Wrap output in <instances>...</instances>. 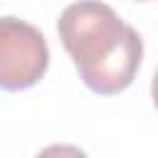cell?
I'll return each instance as SVG.
<instances>
[{"label":"cell","mask_w":158,"mask_h":158,"mask_svg":"<svg viewBox=\"0 0 158 158\" xmlns=\"http://www.w3.org/2000/svg\"><path fill=\"white\" fill-rule=\"evenodd\" d=\"M49 64L44 35L17 17L0 20V84L7 91L35 86Z\"/></svg>","instance_id":"7a4b0ae2"},{"label":"cell","mask_w":158,"mask_h":158,"mask_svg":"<svg viewBox=\"0 0 158 158\" xmlns=\"http://www.w3.org/2000/svg\"><path fill=\"white\" fill-rule=\"evenodd\" d=\"M57 35L84 86L94 94H118L136 79L143 40L106 2L79 0L67 5L57 20Z\"/></svg>","instance_id":"6da1fadb"},{"label":"cell","mask_w":158,"mask_h":158,"mask_svg":"<svg viewBox=\"0 0 158 158\" xmlns=\"http://www.w3.org/2000/svg\"><path fill=\"white\" fill-rule=\"evenodd\" d=\"M138 2H146V0H138Z\"/></svg>","instance_id":"5b68a950"},{"label":"cell","mask_w":158,"mask_h":158,"mask_svg":"<svg viewBox=\"0 0 158 158\" xmlns=\"http://www.w3.org/2000/svg\"><path fill=\"white\" fill-rule=\"evenodd\" d=\"M151 96H153V104H156V109H158V67H156L153 79H151Z\"/></svg>","instance_id":"277c9868"},{"label":"cell","mask_w":158,"mask_h":158,"mask_svg":"<svg viewBox=\"0 0 158 158\" xmlns=\"http://www.w3.org/2000/svg\"><path fill=\"white\" fill-rule=\"evenodd\" d=\"M35 158H89L79 146H72V143H52L47 148H42Z\"/></svg>","instance_id":"3957f363"}]
</instances>
